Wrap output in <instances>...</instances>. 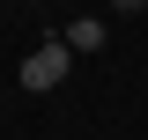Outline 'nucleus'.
<instances>
[{
  "instance_id": "obj_1",
  "label": "nucleus",
  "mask_w": 148,
  "mask_h": 140,
  "mask_svg": "<svg viewBox=\"0 0 148 140\" xmlns=\"http://www.w3.org/2000/svg\"><path fill=\"white\" fill-rule=\"evenodd\" d=\"M67 67H74L67 37H45V44L22 59V88H37V96H45V88H59V81H67Z\"/></svg>"
},
{
  "instance_id": "obj_2",
  "label": "nucleus",
  "mask_w": 148,
  "mask_h": 140,
  "mask_svg": "<svg viewBox=\"0 0 148 140\" xmlns=\"http://www.w3.org/2000/svg\"><path fill=\"white\" fill-rule=\"evenodd\" d=\"M96 44H104V22H74L67 30V52H96Z\"/></svg>"
}]
</instances>
